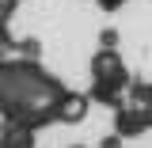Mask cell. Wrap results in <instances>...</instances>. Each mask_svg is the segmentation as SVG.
I'll use <instances>...</instances> for the list:
<instances>
[{
	"mask_svg": "<svg viewBox=\"0 0 152 148\" xmlns=\"http://www.w3.org/2000/svg\"><path fill=\"white\" fill-rule=\"evenodd\" d=\"M76 148H80V144H76Z\"/></svg>",
	"mask_w": 152,
	"mask_h": 148,
	"instance_id": "cell-2",
	"label": "cell"
},
{
	"mask_svg": "<svg viewBox=\"0 0 152 148\" xmlns=\"http://www.w3.org/2000/svg\"><path fill=\"white\" fill-rule=\"evenodd\" d=\"M88 110H91V99L80 95V91H61V95H57V103H53V118H57V122H65V125L84 122Z\"/></svg>",
	"mask_w": 152,
	"mask_h": 148,
	"instance_id": "cell-1",
	"label": "cell"
}]
</instances>
